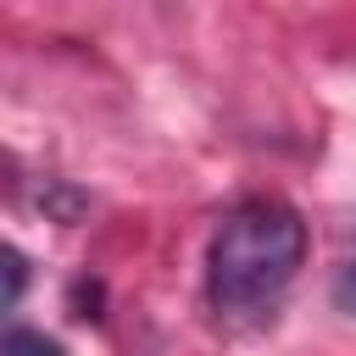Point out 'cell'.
Returning a JSON list of instances; mask_svg holds the SVG:
<instances>
[{
    "label": "cell",
    "instance_id": "obj_3",
    "mask_svg": "<svg viewBox=\"0 0 356 356\" xmlns=\"http://www.w3.org/2000/svg\"><path fill=\"white\" fill-rule=\"evenodd\" d=\"M0 261H6V300H0V306L11 312V306H17V295H22V278H28V261H22V250H17V245H6V250H0Z\"/></svg>",
    "mask_w": 356,
    "mask_h": 356
},
{
    "label": "cell",
    "instance_id": "obj_4",
    "mask_svg": "<svg viewBox=\"0 0 356 356\" xmlns=\"http://www.w3.org/2000/svg\"><path fill=\"white\" fill-rule=\"evenodd\" d=\"M334 300H339V306H345V312L356 317V261H350V267L339 273V284H334Z\"/></svg>",
    "mask_w": 356,
    "mask_h": 356
},
{
    "label": "cell",
    "instance_id": "obj_1",
    "mask_svg": "<svg viewBox=\"0 0 356 356\" xmlns=\"http://www.w3.org/2000/svg\"><path fill=\"white\" fill-rule=\"evenodd\" d=\"M306 256V222L284 206V200H245L234 206L206 250V289L217 312L250 317L267 312L289 278L300 273Z\"/></svg>",
    "mask_w": 356,
    "mask_h": 356
},
{
    "label": "cell",
    "instance_id": "obj_2",
    "mask_svg": "<svg viewBox=\"0 0 356 356\" xmlns=\"http://www.w3.org/2000/svg\"><path fill=\"white\" fill-rule=\"evenodd\" d=\"M0 356H67V350H61L50 334H39V328H6Z\"/></svg>",
    "mask_w": 356,
    "mask_h": 356
}]
</instances>
